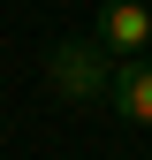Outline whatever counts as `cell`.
Here are the masks:
<instances>
[{"label":"cell","instance_id":"1","mask_svg":"<svg viewBox=\"0 0 152 160\" xmlns=\"http://www.w3.org/2000/svg\"><path fill=\"white\" fill-rule=\"evenodd\" d=\"M46 84L61 99H107L114 92V46L99 31H91V38H61V46L46 53Z\"/></svg>","mask_w":152,"mask_h":160},{"label":"cell","instance_id":"2","mask_svg":"<svg viewBox=\"0 0 152 160\" xmlns=\"http://www.w3.org/2000/svg\"><path fill=\"white\" fill-rule=\"evenodd\" d=\"M91 31H99L114 53H145V46H152V8H145V0H107Z\"/></svg>","mask_w":152,"mask_h":160},{"label":"cell","instance_id":"3","mask_svg":"<svg viewBox=\"0 0 152 160\" xmlns=\"http://www.w3.org/2000/svg\"><path fill=\"white\" fill-rule=\"evenodd\" d=\"M107 107L122 114V122H152V61L145 53H129V61H114V92H107Z\"/></svg>","mask_w":152,"mask_h":160}]
</instances>
